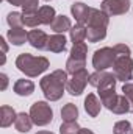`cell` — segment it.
Wrapping results in <instances>:
<instances>
[{
  "instance_id": "cell-1",
  "label": "cell",
  "mask_w": 133,
  "mask_h": 134,
  "mask_svg": "<svg viewBox=\"0 0 133 134\" xmlns=\"http://www.w3.org/2000/svg\"><path fill=\"white\" fill-rule=\"evenodd\" d=\"M67 72L66 70H53L50 75H45L41 78L39 81V87L45 97L47 101H58L64 91H66V84H67Z\"/></svg>"
},
{
  "instance_id": "cell-2",
  "label": "cell",
  "mask_w": 133,
  "mask_h": 134,
  "mask_svg": "<svg viewBox=\"0 0 133 134\" xmlns=\"http://www.w3.org/2000/svg\"><path fill=\"white\" fill-rule=\"evenodd\" d=\"M49 66H50V63L45 56H33L30 53H21L16 58L17 70L30 78L39 76L41 73H44L49 69Z\"/></svg>"
},
{
  "instance_id": "cell-3",
  "label": "cell",
  "mask_w": 133,
  "mask_h": 134,
  "mask_svg": "<svg viewBox=\"0 0 133 134\" xmlns=\"http://www.w3.org/2000/svg\"><path fill=\"white\" fill-rule=\"evenodd\" d=\"M28 114L36 126H45L53 120V111L47 101H34Z\"/></svg>"
},
{
  "instance_id": "cell-4",
  "label": "cell",
  "mask_w": 133,
  "mask_h": 134,
  "mask_svg": "<svg viewBox=\"0 0 133 134\" xmlns=\"http://www.w3.org/2000/svg\"><path fill=\"white\" fill-rule=\"evenodd\" d=\"M113 73L117 78V81L130 83V80H133L132 56H116V61L113 64Z\"/></svg>"
},
{
  "instance_id": "cell-5",
  "label": "cell",
  "mask_w": 133,
  "mask_h": 134,
  "mask_svg": "<svg viewBox=\"0 0 133 134\" xmlns=\"http://www.w3.org/2000/svg\"><path fill=\"white\" fill-rule=\"evenodd\" d=\"M116 61V52L113 47H102L93 55V67L96 70H106Z\"/></svg>"
},
{
  "instance_id": "cell-6",
  "label": "cell",
  "mask_w": 133,
  "mask_h": 134,
  "mask_svg": "<svg viewBox=\"0 0 133 134\" xmlns=\"http://www.w3.org/2000/svg\"><path fill=\"white\" fill-rule=\"evenodd\" d=\"M88 83H89V73H88V70H86V69H83V70H80V72L74 73V75H72V78H69V80H67L66 91L70 94V95L78 97V95H81V94H83V91H85V87H86V84H88Z\"/></svg>"
},
{
  "instance_id": "cell-7",
  "label": "cell",
  "mask_w": 133,
  "mask_h": 134,
  "mask_svg": "<svg viewBox=\"0 0 133 134\" xmlns=\"http://www.w3.org/2000/svg\"><path fill=\"white\" fill-rule=\"evenodd\" d=\"M130 0H103L100 5V9L106 13L110 17L111 16H122L130 11Z\"/></svg>"
},
{
  "instance_id": "cell-8",
  "label": "cell",
  "mask_w": 133,
  "mask_h": 134,
  "mask_svg": "<svg viewBox=\"0 0 133 134\" xmlns=\"http://www.w3.org/2000/svg\"><path fill=\"white\" fill-rule=\"evenodd\" d=\"M89 11H91V8H89L86 3H83V2H75V3H72V6H70V14H72V17L77 20V24H81V25H86V24H88Z\"/></svg>"
},
{
  "instance_id": "cell-9",
  "label": "cell",
  "mask_w": 133,
  "mask_h": 134,
  "mask_svg": "<svg viewBox=\"0 0 133 134\" xmlns=\"http://www.w3.org/2000/svg\"><path fill=\"white\" fill-rule=\"evenodd\" d=\"M110 24V16L106 13H103L102 9L97 8H91L89 11V19L86 27H99V28H108Z\"/></svg>"
},
{
  "instance_id": "cell-10",
  "label": "cell",
  "mask_w": 133,
  "mask_h": 134,
  "mask_svg": "<svg viewBox=\"0 0 133 134\" xmlns=\"http://www.w3.org/2000/svg\"><path fill=\"white\" fill-rule=\"evenodd\" d=\"M33 48L36 50H47V42H49V36L44 33L42 30L33 28L32 31H28V41H27Z\"/></svg>"
},
{
  "instance_id": "cell-11",
  "label": "cell",
  "mask_w": 133,
  "mask_h": 134,
  "mask_svg": "<svg viewBox=\"0 0 133 134\" xmlns=\"http://www.w3.org/2000/svg\"><path fill=\"white\" fill-rule=\"evenodd\" d=\"M67 39L64 37V34H52L49 36V42H47V50L52 53H63L66 50Z\"/></svg>"
},
{
  "instance_id": "cell-12",
  "label": "cell",
  "mask_w": 133,
  "mask_h": 134,
  "mask_svg": "<svg viewBox=\"0 0 133 134\" xmlns=\"http://www.w3.org/2000/svg\"><path fill=\"white\" fill-rule=\"evenodd\" d=\"M13 91H14L19 97H30L34 92V83L32 80L21 78V80H17V81L14 83Z\"/></svg>"
},
{
  "instance_id": "cell-13",
  "label": "cell",
  "mask_w": 133,
  "mask_h": 134,
  "mask_svg": "<svg viewBox=\"0 0 133 134\" xmlns=\"http://www.w3.org/2000/svg\"><path fill=\"white\" fill-rule=\"evenodd\" d=\"M8 41L13 44V45H22L25 44V41H28V31L24 28V27H19V28H9L8 34H6Z\"/></svg>"
},
{
  "instance_id": "cell-14",
  "label": "cell",
  "mask_w": 133,
  "mask_h": 134,
  "mask_svg": "<svg viewBox=\"0 0 133 134\" xmlns=\"http://www.w3.org/2000/svg\"><path fill=\"white\" fill-rule=\"evenodd\" d=\"M100 108H102V101L97 98L96 94H88V97L85 98V111L89 117H97L100 114Z\"/></svg>"
},
{
  "instance_id": "cell-15",
  "label": "cell",
  "mask_w": 133,
  "mask_h": 134,
  "mask_svg": "<svg viewBox=\"0 0 133 134\" xmlns=\"http://www.w3.org/2000/svg\"><path fill=\"white\" fill-rule=\"evenodd\" d=\"M50 28H52V31H53V33L64 34L66 31H70V28H72V22H70V19H69L67 16L60 14V16H57V17H55V20L52 22Z\"/></svg>"
},
{
  "instance_id": "cell-16",
  "label": "cell",
  "mask_w": 133,
  "mask_h": 134,
  "mask_svg": "<svg viewBox=\"0 0 133 134\" xmlns=\"http://www.w3.org/2000/svg\"><path fill=\"white\" fill-rule=\"evenodd\" d=\"M33 125L34 123H33V120H32V117H30V114H27V112H19V114H17L16 122H14V126H16V130H17L19 133L27 134L32 130Z\"/></svg>"
},
{
  "instance_id": "cell-17",
  "label": "cell",
  "mask_w": 133,
  "mask_h": 134,
  "mask_svg": "<svg viewBox=\"0 0 133 134\" xmlns=\"http://www.w3.org/2000/svg\"><path fill=\"white\" fill-rule=\"evenodd\" d=\"M0 114H2V117H0V125H2V128H8V126H11V125L16 122L17 114H16V111H14L11 106L3 104L2 109H0Z\"/></svg>"
},
{
  "instance_id": "cell-18",
  "label": "cell",
  "mask_w": 133,
  "mask_h": 134,
  "mask_svg": "<svg viewBox=\"0 0 133 134\" xmlns=\"http://www.w3.org/2000/svg\"><path fill=\"white\" fill-rule=\"evenodd\" d=\"M38 14H39V19H41V24L42 25H52V22L55 20L57 17V13H55V8L50 6V5H44L38 9Z\"/></svg>"
},
{
  "instance_id": "cell-19",
  "label": "cell",
  "mask_w": 133,
  "mask_h": 134,
  "mask_svg": "<svg viewBox=\"0 0 133 134\" xmlns=\"http://www.w3.org/2000/svg\"><path fill=\"white\" fill-rule=\"evenodd\" d=\"M111 112H113V114H117V115H122V114H129V112H132L130 103H129V100L125 98L124 94H122V95H117L116 103H114L113 108H111Z\"/></svg>"
},
{
  "instance_id": "cell-20",
  "label": "cell",
  "mask_w": 133,
  "mask_h": 134,
  "mask_svg": "<svg viewBox=\"0 0 133 134\" xmlns=\"http://www.w3.org/2000/svg\"><path fill=\"white\" fill-rule=\"evenodd\" d=\"M106 37V28H99V27H86V41L88 42H100Z\"/></svg>"
},
{
  "instance_id": "cell-21",
  "label": "cell",
  "mask_w": 133,
  "mask_h": 134,
  "mask_svg": "<svg viewBox=\"0 0 133 134\" xmlns=\"http://www.w3.org/2000/svg\"><path fill=\"white\" fill-rule=\"evenodd\" d=\"M61 119H63V122H77L78 108L74 103H66L61 109Z\"/></svg>"
},
{
  "instance_id": "cell-22",
  "label": "cell",
  "mask_w": 133,
  "mask_h": 134,
  "mask_svg": "<svg viewBox=\"0 0 133 134\" xmlns=\"http://www.w3.org/2000/svg\"><path fill=\"white\" fill-rule=\"evenodd\" d=\"M86 67V59H80V58H74V56H69L66 61V72L69 75H74L80 70H83Z\"/></svg>"
},
{
  "instance_id": "cell-23",
  "label": "cell",
  "mask_w": 133,
  "mask_h": 134,
  "mask_svg": "<svg viewBox=\"0 0 133 134\" xmlns=\"http://www.w3.org/2000/svg\"><path fill=\"white\" fill-rule=\"evenodd\" d=\"M70 36V41L72 44H78V42H83L86 39V25H81V24H77L70 28L69 31Z\"/></svg>"
},
{
  "instance_id": "cell-24",
  "label": "cell",
  "mask_w": 133,
  "mask_h": 134,
  "mask_svg": "<svg viewBox=\"0 0 133 134\" xmlns=\"http://www.w3.org/2000/svg\"><path fill=\"white\" fill-rule=\"evenodd\" d=\"M22 19H24V27H28V28H38L39 25H42L38 11L36 13H22Z\"/></svg>"
},
{
  "instance_id": "cell-25",
  "label": "cell",
  "mask_w": 133,
  "mask_h": 134,
  "mask_svg": "<svg viewBox=\"0 0 133 134\" xmlns=\"http://www.w3.org/2000/svg\"><path fill=\"white\" fill-rule=\"evenodd\" d=\"M113 134H133L132 123L129 120H119L113 126Z\"/></svg>"
},
{
  "instance_id": "cell-26",
  "label": "cell",
  "mask_w": 133,
  "mask_h": 134,
  "mask_svg": "<svg viewBox=\"0 0 133 134\" xmlns=\"http://www.w3.org/2000/svg\"><path fill=\"white\" fill-rule=\"evenodd\" d=\"M6 24L9 25V28H19L24 27V19H22V13L13 11L6 16Z\"/></svg>"
},
{
  "instance_id": "cell-27",
  "label": "cell",
  "mask_w": 133,
  "mask_h": 134,
  "mask_svg": "<svg viewBox=\"0 0 133 134\" xmlns=\"http://www.w3.org/2000/svg\"><path fill=\"white\" fill-rule=\"evenodd\" d=\"M86 55H88V45L85 42H78V44H74L72 48H70V56L74 58H80V59H86Z\"/></svg>"
},
{
  "instance_id": "cell-28",
  "label": "cell",
  "mask_w": 133,
  "mask_h": 134,
  "mask_svg": "<svg viewBox=\"0 0 133 134\" xmlns=\"http://www.w3.org/2000/svg\"><path fill=\"white\" fill-rule=\"evenodd\" d=\"M80 125L77 122H64L60 126V134H80Z\"/></svg>"
},
{
  "instance_id": "cell-29",
  "label": "cell",
  "mask_w": 133,
  "mask_h": 134,
  "mask_svg": "<svg viewBox=\"0 0 133 134\" xmlns=\"http://www.w3.org/2000/svg\"><path fill=\"white\" fill-rule=\"evenodd\" d=\"M39 8V0H25L22 5V13H36Z\"/></svg>"
},
{
  "instance_id": "cell-30",
  "label": "cell",
  "mask_w": 133,
  "mask_h": 134,
  "mask_svg": "<svg viewBox=\"0 0 133 134\" xmlns=\"http://www.w3.org/2000/svg\"><path fill=\"white\" fill-rule=\"evenodd\" d=\"M122 92H124L125 98L130 103V108H132V112H133V83H124Z\"/></svg>"
},
{
  "instance_id": "cell-31",
  "label": "cell",
  "mask_w": 133,
  "mask_h": 134,
  "mask_svg": "<svg viewBox=\"0 0 133 134\" xmlns=\"http://www.w3.org/2000/svg\"><path fill=\"white\" fill-rule=\"evenodd\" d=\"M113 48L116 52V56H130L132 55V48L125 44H116Z\"/></svg>"
},
{
  "instance_id": "cell-32",
  "label": "cell",
  "mask_w": 133,
  "mask_h": 134,
  "mask_svg": "<svg viewBox=\"0 0 133 134\" xmlns=\"http://www.w3.org/2000/svg\"><path fill=\"white\" fill-rule=\"evenodd\" d=\"M0 78H2V91H5L8 87V75L6 73H2Z\"/></svg>"
},
{
  "instance_id": "cell-33",
  "label": "cell",
  "mask_w": 133,
  "mask_h": 134,
  "mask_svg": "<svg viewBox=\"0 0 133 134\" xmlns=\"http://www.w3.org/2000/svg\"><path fill=\"white\" fill-rule=\"evenodd\" d=\"M0 45H2V55H6L8 53V45H6L5 37H0Z\"/></svg>"
},
{
  "instance_id": "cell-34",
  "label": "cell",
  "mask_w": 133,
  "mask_h": 134,
  "mask_svg": "<svg viewBox=\"0 0 133 134\" xmlns=\"http://www.w3.org/2000/svg\"><path fill=\"white\" fill-rule=\"evenodd\" d=\"M5 2H8V3L13 5V6H22V5L25 3V0H5Z\"/></svg>"
},
{
  "instance_id": "cell-35",
  "label": "cell",
  "mask_w": 133,
  "mask_h": 134,
  "mask_svg": "<svg viewBox=\"0 0 133 134\" xmlns=\"http://www.w3.org/2000/svg\"><path fill=\"white\" fill-rule=\"evenodd\" d=\"M80 134H96L93 130H88V128H81L80 130Z\"/></svg>"
},
{
  "instance_id": "cell-36",
  "label": "cell",
  "mask_w": 133,
  "mask_h": 134,
  "mask_svg": "<svg viewBox=\"0 0 133 134\" xmlns=\"http://www.w3.org/2000/svg\"><path fill=\"white\" fill-rule=\"evenodd\" d=\"M36 134H55V133H52V131H38Z\"/></svg>"
},
{
  "instance_id": "cell-37",
  "label": "cell",
  "mask_w": 133,
  "mask_h": 134,
  "mask_svg": "<svg viewBox=\"0 0 133 134\" xmlns=\"http://www.w3.org/2000/svg\"><path fill=\"white\" fill-rule=\"evenodd\" d=\"M44 2H52V0H44Z\"/></svg>"
}]
</instances>
